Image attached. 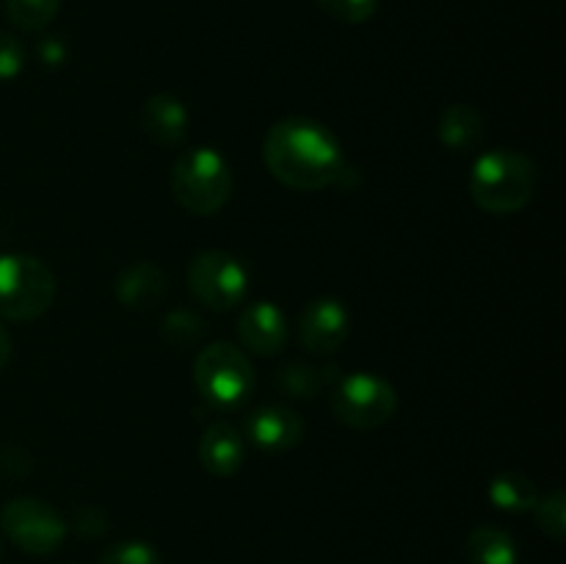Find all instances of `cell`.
I'll use <instances>...</instances> for the list:
<instances>
[{
  "label": "cell",
  "instance_id": "30bf717a",
  "mask_svg": "<svg viewBox=\"0 0 566 564\" xmlns=\"http://www.w3.org/2000/svg\"><path fill=\"white\" fill-rule=\"evenodd\" d=\"M241 348L258 357H276L287 346V321L274 302H249L238 315Z\"/></svg>",
  "mask_w": 566,
  "mask_h": 564
},
{
  "label": "cell",
  "instance_id": "4fadbf2b",
  "mask_svg": "<svg viewBox=\"0 0 566 564\" xmlns=\"http://www.w3.org/2000/svg\"><path fill=\"white\" fill-rule=\"evenodd\" d=\"M247 459V440L241 431L227 420H216L205 429L202 440H199V462L216 479H230L243 468Z\"/></svg>",
  "mask_w": 566,
  "mask_h": 564
},
{
  "label": "cell",
  "instance_id": "2e32d148",
  "mask_svg": "<svg viewBox=\"0 0 566 564\" xmlns=\"http://www.w3.org/2000/svg\"><path fill=\"white\" fill-rule=\"evenodd\" d=\"M464 558L468 564H517L520 551L509 531L497 525H479L464 542Z\"/></svg>",
  "mask_w": 566,
  "mask_h": 564
},
{
  "label": "cell",
  "instance_id": "44dd1931",
  "mask_svg": "<svg viewBox=\"0 0 566 564\" xmlns=\"http://www.w3.org/2000/svg\"><path fill=\"white\" fill-rule=\"evenodd\" d=\"M536 518V525H539L542 534L551 536L553 542H564L566 536V495L564 490L547 492L545 498L536 501V506L531 509Z\"/></svg>",
  "mask_w": 566,
  "mask_h": 564
},
{
  "label": "cell",
  "instance_id": "52a82bcc",
  "mask_svg": "<svg viewBox=\"0 0 566 564\" xmlns=\"http://www.w3.org/2000/svg\"><path fill=\"white\" fill-rule=\"evenodd\" d=\"M188 291L199 304L230 313L249 293V271L241 260L221 249H205L188 265Z\"/></svg>",
  "mask_w": 566,
  "mask_h": 564
},
{
  "label": "cell",
  "instance_id": "277c9868",
  "mask_svg": "<svg viewBox=\"0 0 566 564\" xmlns=\"http://www.w3.org/2000/svg\"><path fill=\"white\" fill-rule=\"evenodd\" d=\"M193 387L213 409H238L254 390V365L241 346L216 341L199 348L191 370Z\"/></svg>",
  "mask_w": 566,
  "mask_h": 564
},
{
  "label": "cell",
  "instance_id": "7402d4cb",
  "mask_svg": "<svg viewBox=\"0 0 566 564\" xmlns=\"http://www.w3.org/2000/svg\"><path fill=\"white\" fill-rule=\"evenodd\" d=\"M99 564H164V558H160V553L149 542L125 540L111 545L99 556Z\"/></svg>",
  "mask_w": 566,
  "mask_h": 564
},
{
  "label": "cell",
  "instance_id": "e0dca14e",
  "mask_svg": "<svg viewBox=\"0 0 566 564\" xmlns=\"http://www.w3.org/2000/svg\"><path fill=\"white\" fill-rule=\"evenodd\" d=\"M337 379H340V376L335 374L332 365L318 368V365L310 363H285L276 370L274 385L291 398H315L318 393H324L326 387L335 385Z\"/></svg>",
  "mask_w": 566,
  "mask_h": 564
},
{
  "label": "cell",
  "instance_id": "9a60e30c",
  "mask_svg": "<svg viewBox=\"0 0 566 564\" xmlns=\"http://www.w3.org/2000/svg\"><path fill=\"white\" fill-rule=\"evenodd\" d=\"M437 136L451 153H473L484 142V116L470 103H453L442 111Z\"/></svg>",
  "mask_w": 566,
  "mask_h": 564
},
{
  "label": "cell",
  "instance_id": "9c48e42d",
  "mask_svg": "<svg viewBox=\"0 0 566 564\" xmlns=\"http://www.w3.org/2000/svg\"><path fill=\"white\" fill-rule=\"evenodd\" d=\"M298 341L313 354H335L352 332V315L340 299L318 296L298 313Z\"/></svg>",
  "mask_w": 566,
  "mask_h": 564
},
{
  "label": "cell",
  "instance_id": "ba28073f",
  "mask_svg": "<svg viewBox=\"0 0 566 564\" xmlns=\"http://www.w3.org/2000/svg\"><path fill=\"white\" fill-rule=\"evenodd\" d=\"M6 536L31 556H50L64 545L70 523L55 506L39 498H11L0 512Z\"/></svg>",
  "mask_w": 566,
  "mask_h": 564
},
{
  "label": "cell",
  "instance_id": "603a6c76",
  "mask_svg": "<svg viewBox=\"0 0 566 564\" xmlns=\"http://www.w3.org/2000/svg\"><path fill=\"white\" fill-rule=\"evenodd\" d=\"M315 3L343 25H363L379 9V0H315Z\"/></svg>",
  "mask_w": 566,
  "mask_h": 564
},
{
  "label": "cell",
  "instance_id": "6da1fadb",
  "mask_svg": "<svg viewBox=\"0 0 566 564\" xmlns=\"http://www.w3.org/2000/svg\"><path fill=\"white\" fill-rule=\"evenodd\" d=\"M263 160L271 177L293 191L335 188L348 164L335 133L307 116H287L271 125Z\"/></svg>",
  "mask_w": 566,
  "mask_h": 564
},
{
  "label": "cell",
  "instance_id": "ffe728a7",
  "mask_svg": "<svg viewBox=\"0 0 566 564\" xmlns=\"http://www.w3.org/2000/svg\"><path fill=\"white\" fill-rule=\"evenodd\" d=\"M205 321L186 307H175L164 315V341L177 348H191L202 341Z\"/></svg>",
  "mask_w": 566,
  "mask_h": 564
},
{
  "label": "cell",
  "instance_id": "d4e9b609",
  "mask_svg": "<svg viewBox=\"0 0 566 564\" xmlns=\"http://www.w3.org/2000/svg\"><path fill=\"white\" fill-rule=\"evenodd\" d=\"M72 525H75V531L81 536H86V540H94V536L105 534V529H108V518H105L103 509L97 506H83L75 512V520H72Z\"/></svg>",
  "mask_w": 566,
  "mask_h": 564
},
{
  "label": "cell",
  "instance_id": "5bb4252c",
  "mask_svg": "<svg viewBox=\"0 0 566 564\" xmlns=\"http://www.w3.org/2000/svg\"><path fill=\"white\" fill-rule=\"evenodd\" d=\"M142 130L158 147H177L188 133V108L175 94H153L142 105Z\"/></svg>",
  "mask_w": 566,
  "mask_h": 564
},
{
  "label": "cell",
  "instance_id": "4316f807",
  "mask_svg": "<svg viewBox=\"0 0 566 564\" xmlns=\"http://www.w3.org/2000/svg\"><path fill=\"white\" fill-rule=\"evenodd\" d=\"M11 335H9V330H6L3 324H0V370L6 368V365H9V359H11Z\"/></svg>",
  "mask_w": 566,
  "mask_h": 564
},
{
  "label": "cell",
  "instance_id": "7a4b0ae2",
  "mask_svg": "<svg viewBox=\"0 0 566 564\" xmlns=\"http://www.w3.org/2000/svg\"><path fill=\"white\" fill-rule=\"evenodd\" d=\"M539 188V166L512 147L490 149L473 160L468 191L484 213L512 216L528 208Z\"/></svg>",
  "mask_w": 566,
  "mask_h": 564
},
{
  "label": "cell",
  "instance_id": "7c38bea8",
  "mask_svg": "<svg viewBox=\"0 0 566 564\" xmlns=\"http://www.w3.org/2000/svg\"><path fill=\"white\" fill-rule=\"evenodd\" d=\"M166 291H169V282H166L164 269L155 265L153 260H136V263L125 265L114 285L116 302L127 310H136V313L158 307Z\"/></svg>",
  "mask_w": 566,
  "mask_h": 564
},
{
  "label": "cell",
  "instance_id": "5b68a950",
  "mask_svg": "<svg viewBox=\"0 0 566 564\" xmlns=\"http://www.w3.org/2000/svg\"><path fill=\"white\" fill-rule=\"evenodd\" d=\"M59 282L33 254H0V318L36 321L53 307Z\"/></svg>",
  "mask_w": 566,
  "mask_h": 564
},
{
  "label": "cell",
  "instance_id": "8992f818",
  "mask_svg": "<svg viewBox=\"0 0 566 564\" xmlns=\"http://www.w3.org/2000/svg\"><path fill=\"white\" fill-rule=\"evenodd\" d=\"M332 412L357 431L379 429L398 412V393L376 374H348L332 385Z\"/></svg>",
  "mask_w": 566,
  "mask_h": 564
},
{
  "label": "cell",
  "instance_id": "484cf974",
  "mask_svg": "<svg viewBox=\"0 0 566 564\" xmlns=\"http://www.w3.org/2000/svg\"><path fill=\"white\" fill-rule=\"evenodd\" d=\"M39 59H42L44 64H50V66L64 64V59H66L64 44H61L59 39H55V36L42 39V44H39Z\"/></svg>",
  "mask_w": 566,
  "mask_h": 564
},
{
  "label": "cell",
  "instance_id": "cb8c5ba5",
  "mask_svg": "<svg viewBox=\"0 0 566 564\" xmlns=\"http://www.w3.org/2000/svg\"><path fill=\"white\" fill-rule=\"evenodd\" d=\"M25 70V48L9 31H0V81H14Z\"/></svg>",
  "mask_w": 566,
  "mask_h": 564
},
{
  "label": "cell",
  "instance_id": "8fae6325",
  "mask_svg": "<svg viewBox=\"0 0 566 564\" xmlns=\"http://www.w3.org/2000/svg\"><path fill=\"white\" fill-rule=\"evenodd\" d=\"M247 437L263 453H285L304 437V420L282 404H263L247 418Z\"/></svg>",
  "mask_w": 566,
  "mask_h": 564
},
{
  "label": "cell",
  "instance_id": "3957f363",
  "mask_svg": "<svg viewBox=\"0 0 566 564\" xmlns=\"http://www.w3.org/2000/svg\"><path fill=\"white\" fill-rule=\"evenodd\" d=\"M171 194L191 216H216L232 197V169L213 147H191L171 166Z\"/></svg>",
  "mask_w": 566,
  "mask_h": 564
},
{
  "label": "cell",
  "instance_id": "ac0fdd59",
  "mask_svg": "<svg viewBox=\"0 0 566 564\" xmlns=\"http://www.w3.org/2000/svg\"><path fill=\"white\" fill-rule=\"evenodd\" d=\"M539 501V490H536L534 479L520 470H506V473H497L490 481V503L501 512L509 514H523L531 512Z\"/></svg>",
  "mask_w": 566,
  "mask_h": 564
},
{
  "label": "cell",
  "instance_id": "d6986e66",
  "mask_svg": "<svg viewBox=\"0 0 566 564\" xmlns=\"http://www.w3.org/2000/svg\"><path fill=\"white\" fill-rule=\"evenodd\" d=\"M3 9L20 31H44L59 17L61 0H3Z\"/></svg>",
  "mask_w": 566,
  "mask_h": 564
}]
</instances>
